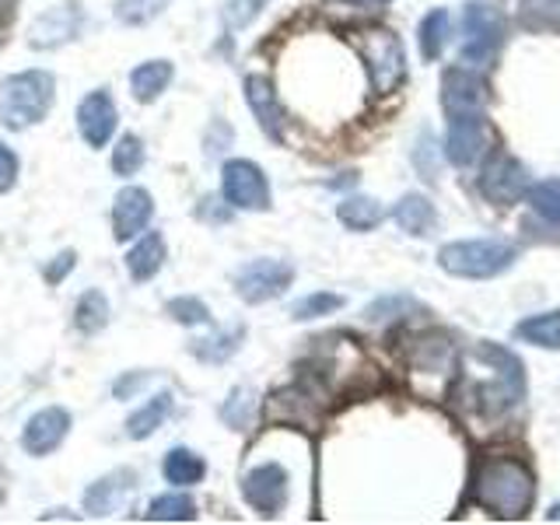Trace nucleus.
<instances>
[{"instance_id":"f257e3e1","label":"nucleus","mask_w":560,"mask_h":525,"mask_svg":"<svg viewBox=\"0 0 560 525\" xmlns=\"http://www.w3.org/2000/svg\"><path fill=\"white\" fill-rule=\"evenodd\" d=\"M469 498L494 518L518 522L529 515V508L536 501L533 469L522 459H515V455H487L472 469Z\"/></svg>"},{"instance_id":"f03ea898","label":"nucleus","mask_w":560,"mask_h":525,"mask_svg":"<svg viewBox=\"0 0 560 525\" xmlns=\"http://www.w3.org/2000/svg\"><path fill=\"white\" fill-rule=\"evenodd\" d=\"M472 358L483 364V378L472 382V402L483 417H501L525 396V368L508 347L477 340Z\"/></svg>"},{"instance_id":"7ed1b4c3","label":"nucleus","mask_w":560,"mask_h":525,"mask_svg":"<svg viewBox=\"0 0 560 525\" xmlns=\"http://www.w3.org/2000/svg\"><path fill=\"white\" fill-rule=\"evenodd\" d=\"M350 46L358 49L368 78H372L375 95H393L396 88L407 81V52H402L396 32L382 25H368V28L350 32Z\"/></svg>"},{"instance_id":"20e7f679","label":"nucleus","mask_w":560,"mask_h":525,"mask_svg":"<svg viewBox=\"0 0 560 525\" xmlns=\"http://www.w3.org/2000/svg\"><path fill=\"white\" fill-rule=\"evenodd\" d=\"M515 259H518V249L508 238H466V242H448L438 249L442 270L463 280L501 277Z\"/></svg>"},{"instance_id":"39448f33","label":"nucleus","mask_w":560,"mask_h":525,"mask_svg":"<svg viewBox=\"0 0 560 525\" xmlns=\"http://www.w3.org/2000/svg\"><path fill=\"white\" fill-rule=\"evenodd\" d=\"M52 92H57V81L46 70L11 74L4 88H0V122L11 130H25L32 122H39L49 113Z\"/></svg>"},{"instance_id":"423d86ee","label":"nucleus","mask_w":560,"mask_h":525,"mask_svg":"<svg viewBox=\"0 0 560 525\" xmlns=\"http://www.w3.org/2000/svg\"><path fill=\"white\" fill-rule=\"evenodd\" d=\"M463 35L466 39L459 49V60L466 67H483L501 49V39H504L501 14L494 8L480 4V0H472L463 11Z\"/></svg>"},{"instance_id":"0eeeda50","label":"nucleus","mask_w":560,"mask_h":525,"mask_svg":"<svg viewBox=\"0 0 560 525\" xmlns=\"http://www.w3.org/2000/svg\"><path fill=\"white\" fill-rule=\"evenodd\" d=\"M294 280V267L284 259H253L235 273V291L242 302L249 305H262L280 298Z\"/></svg>"},{"instance_id":"6e6552de","label":"nucleus","mask_w":560,"mask_h":525,"mask_svg":"<svg viewBox=\"0 0 560 525\" xmlns=\"http://www.w3.org/2000/svg\"><path fill=\"white\" fill-rule=\"evenodd\" d=\"M494 144V130L483 113H463L448 119V137H445V154L452 165L469 168L477 165L480 158Z\"/></svg>"},{"instance_id":"1a4fd4ad","label":"nucleus","mask_w":560,"mask_h":525,"mask_svg":"<svg viewBox=\"0 0 560 525\" xmlns=\"http://www.w3.org/2000/svg\"><path fill=\"white\" fill-rule=\"evenodd\" d=\"M221 189H224L228 207H238V210H267L270 207V183H267V175H262L259 165L245 162V158H235V162L224 165Z\"/></svg>"},{"instance_id":"9d476101","label":"nucleus","mask_w":560,"mask_h":525,"mask_svg":"<svg viewBox=\"0 0 560 525\" xmlns=\"http://www.w3.org/2000/svg\"><path fill=\"white\" fill-rule=\"evenodd\" d=\"M480 189L490 203H515L529 192V172H525V165L518 162V158L494 151L490 154V162L483 165Z\"/></svg>"},{"instance_id":"9b49d317","label":"nucleus","mask_w":560,"mask_h":525,"mask_svg":"<svg viewBox=\"0 0 560 525\" xmlns=\"http://www.w3.org/2000/svg\"><path fill=\"white\" fill-rule=\"evenodd\" d=\"M242 494L259 515L273 518L280 508L288 504V469L277 463H262V466L249 469L242 477Z\"/></svg>"},{"instance_id":"f8f14e48","label":"nucleus","mask_w":560,"mask_h":525,"mask_svg":"<svg viewBox=\"0 0 560 525\" xmlns=\"http://www.w3.org/2000/svg\"><path fill=\"white\" fill-rule=\"evenodd\" d=\"M487 81L477 78L466 67H452L442 78V109L445 116H463V113H483L487 109Z\"/></svg>"},{"instance_id":"ddd939ff","label":"nucleus","mask_w":560,"mask_h":525,"mask_svg":"<svg viewBox=\"0 0 560 525\" xmlns=\"http://www.w3.org/2000/svg\"><path fill=\"white\" fill-rule=\"evenodd\" d=\"M154 218V200L148 189L140 186H127L119 189L116 207H113V235L116 242H130L148 228V221Z\"/></svg>"},{"instance_id":"4468645a","label":"nucleus","mask_w":560,"mask_h":525,"mask_svg":"<svg viewBox=\"0 0 560 525\" xmlns=\"http://www.w3.org/2000/svg\"><path fill=\"white\" fill-rule=\"evenodd\" d=\"M245 102H249V109H253V116L259 122V130L280 144V140H284V122L288 119H284V105H280L270 78H262V74L245 78Z\"/></svg>"},{"instance_id":"2eb2a0df","label":"nucleus","mask_w":560,"mask_h":525,"mask_svg":"<svg viewBox=\"0 0 560 525\" xmlns=\"http://www.w3.org/2000/svg\"><path fill=\"white\" fill-rule=\"evenodd\" d=\"M70 434V413L63 407H46L35 413L25 431H22V445L28 455H49L63 445V438Z\"/></svg>"},{"instance_id":"dca6fc26","label":"nucleus","mask_w":560,"mask_h":525,"mask_svg":"<svg viewBox=\"0 0 560 525\" xmlns=\"http://www.w3.org/2000/svg\"><path fill=\"white\" fill-rule=\"evenodd\" d=\"M78 130L84 137V144H92V148L109 144V137L116 133V105H113L109 92H92L81 98Z\"/></svg>"},{"instance_id":"f3484780","label":"nucleus","mask_w":560,"mask_h":525,"mask_svg":"<svg viewBox=\"0 0 560 525\" xmlns=\"http://www.w3.org/2000/svg\"><path fill=\"white\" fill-rule=\"evenodd\" d=\"M323 396H315L305 385H291V389H280L277 396H270V407L267 413L273 420H291V424H302V428H315L323 417Z\"/></svg>"},{"instance_id":"a211bd4d","label":"nucleus","mask_w":560,"mask_h":525,"mask_svg":"<svg viewBox=\"0 0 560 525\" xmlns=\"http://www.w3.org/2000/svg\"><path fill=\"white\" fill-rule=\"evenodd\" d=\"M410 372L417 378H448L455 372V347L438 332H428L410 347Z\"/></svg>"},{"instance_id":"6ab92c4d","label":"nucleus","mask_w":560,"mask_h":525,"mask_svg":"<svg viewBox=\"0 0 560 525\" xmlns=\"http://www.w3.org/2000/svg\"><path fill=\"white\" fill-rule=\"evenodd\" d=\"M78 28H81V11L78 8H49L39 22L32 25V32H28V43L35 46V49H52V46H60V43H70L78 35Z\"/></svg>"},{"instance_id":"aec40b11","label":"nucleus","mask_w":560,"mask_h":525,"mask_svg":"<svg viewBox=\"0 0 560 525\" xmlns=\"http://www.w3.org/2000/svg\"><path fill=\"white\" fill-rule=\"evenodd\" d=\"M133 480H137V477H133L130 469H119V472H109L105 480L92 483V490L84 494L88 512H92V515H113L116 508L130 498Z\"/></svg>"},{"instance_id":"412c9836","label":"nucleus","mask_w":560,"mask_h":525,"mask_svg":"<svg viewBox=\"0 0 560 525\" xmlns=\"http://www.w3.org/2000/svg\"><path fill=\"white\" fill-rule=\"evenodd\" d=\"M165 238L158 235V232H148L144 238H140L133 249H130V256H127V267H130V277L133 280H140V284H144V280H151L158 270L165 267Z\"/></svg>"},{"instance_id":"4be33fe9","label":"nucleus","mask_w":560,"mask_h":525,"mask_svg":"<svg viewBox=\"0 0 560 525\" xmlns=\"http://www.w3.org/2000/svg\"><path fill=\"white\" fill-rule=\"evenodd\" d=\"M175 78V67L168 60H148L140 63L133 74H130V88H133V98L137 102H154L162 98V92L172 84Z\"/></svg>"},{"instance_id":"5701e85b","label":"nucleus","mask_w":560,"mask_h":525,"mask_svg":"<svg viewBox=\"0 0 560 525\" xmlns=\"http://www.w3.org/2000/svg\"><path fill=\"white\" fill-rule=\"evenodd\" d=\"M393 218H396V224L402 228V232H410V235H428L434 228V221H438L431 200L420 197V192H407V197L396 203Z\"/></svg>"},{"instance_id":"b1692460","label":"nucleus","mask_w":560,"mask_h":525,"mask_svg":"<svg viewBox=\"0 0 560 525\" xmlns=\"http://www.w3.org/2000/svg\"><path fill=\"white\" fill-rule=\"evenodd\" d=\"M162 472L172 487H192L207 477V463L192 448H172L162 463Z\"/></svg>"},{"instance_id":"393cba45","label":"nucleus","mask_w":560,"mask_h":525,"mask_svg":"<svg viewBox=\"0 0 560 525\" xmlns=\"http://www.w3.org/2000/svg\"><path fill=\"white\" fill-rule=\"evenodd\" d=\"M515 337L525 340V343H533V347L560 350V308L539 312V315H529V319H522L515 326Z\"/></svg>"},{"instance_id":"a878e982","label":"nucleus","mask_w":560,"mask_h":525,"mask_svg":"<svg viewBox=\"0 0 560 525\" xmlns=\"http://www.w3.org/2000/svg\"><path fill=\"white\" fill-rule=\"evenodd\" d=\"M337 218L350 228V232H372V228L382 224L385 210L378 200L372 197H347L340 207H337Z\"/></svg>"},{"instance_id":"bb28decb","label":"nucleus","mask_w":560,"mask_h":525,"mask_svg":"<svg viewBox=\"0 0 560 525\" xmlns=\"http://www.w3.org/2000/svg\"><path fill=\"white\" fill-rule=\"evenodd\" d=\"M168 413H172V396L168 393H158L154 399H148L144 407H140L127 420V434L133 438V442H140V438H148V434H154L158 428H162Z\"/></svg>"},{"instance_id":"cd10ccee","label":"nucleus","mask_w":560,"mask_h":525,"mask_svg":"<svg viewBox=\"0 0 560 525\" xmlns=\"http://www.w3.org/2000/svg\"><path fill=\"white\" fill-rule=\"evenodd\" d=\"M448 32H452V18L445 8L431 11L424 22H420V52H424V60H438L445 52V43H448Z\"/></svg>"},{"instance_id":"c85d7f7f","label":"nucleus","mask_w":560,"mask_h":525,"mask_svg":"<svg viewBox=\"0 0 560 525\" xmlns=\"http://www.w3.org/2000/svg\"><path fill=\"white\" fill-rule=\"evenodd\" d=\"M242 337H245V329L242 326H235V329H221V332H214V337H207V340H192V354H197L200 361H207V364H221V361H228L238 350V343H242Z\"/></svg>"},{"instance_id":"c756f323","label":"nucleus","mask_w":560,"mask_h":525,"mask_svg":"<svg viewBox=\"0 0 560 525\" xmlns=\"http://www.w3.org/2000/svg\"><path fill=\"white\" fill-rule=\"evenodd\" d=\"M74 323H78L81 332H88V337L98 332V329H105V323H109V302H105L102 291H84L81 294V302L74 308Z\"/></svg>"},{"instance_id":"7c9ffc66","label":"nucleus","mask_w":560,"mask_h":525,"mask_svg":"<svg viewBox=\"0 0 560 525\" xmlns=\"http://www.w3.org/2000/svg\"><path fill=\"white\" fill-rule=\"evenodd\" d=\"M148 518L151 522H192L197 518V504H192V498L186 494H162L154 498L151 508H148Z\"/></svg>"},{"instance_id":"2f4dec72","label":"nucleus","mask_w":560,"mask_h":525,"mask_svg":"<svg viewBox=\"0 0 560 525\" xmlns=\"http://www.w3.org/2000/svg\"><path fill=\"white\" fill-rule=\"evenodd\" d=\"M518 22L525 28H560V0H522Z\"/></svg>"},{"instance_id":"473e14b6","label":"nucleus","mask_w":560,"mask_h":525,"mask_svg":"<svg viewBox=\"0 0 560 525\" xmlns=\"http://www.w3.org/2000/svg\"><path fill=\"white\" fill-rule=\"evenodd\" d=\"M165 4L168 0H116V22L130 25V28L148 25L165 11Z\"/></svg>"},{"instance_id":"72a5a7b5","label":"nucleus","mask_w":560,"mask_h":525,"mask_svg":"<svg viewBox=\"0 0 560 525\" xmlns=\"http://www.w3.org/2000/svg\"><path fill=\"white\" fill-rule=\"evenodd\" d=\"M529 207L536 210L539 218H547L553 224H560V179H547V183H536L529 186Z\"/></svg>"},{"instance_id":"f704fd0d","label":"nucleus","mask_w":560,"mask_h":525,"mask_svg":"<svg viewBox=\"0 0 560 525\" xmlns=\"http://www.w3.org/2000/svg\"><path fill=\"white\" fill-rule=\"evenodd\" d=\"M144 144H140V137L127 133V137H119V144L113 148V168L116 175H137L140 165H144Z\"/></svg>"},{"instance_id":"c9c22d12","label":"nucleus","mask_w":560,"mask_h":525,"mask_svg":"<svg viewBox=\"0 0 560 525\" xmlns=\"http://www.w3.org/2000/svg\"><path fill=\"white\" fill-rule=\"evenodd\" d=\"M253 413H256V396H253L249 389H235L232 396H228L224 410H221L224 424H232V428H238V431L253 424Z\"/></svg>"},{"instance_id":"e433bc0d","label":"nucleus","mask_w":560,"mask_h":525,"mask_svg":"<svg viewBox=\"0 0 560 525\" xmlns=\"http://www.w3.org/2000/svg\"><path fill=\"white\" fill-rule=\"evenodd\" d=\"M337 308H343V298L329 294V291H319V294L302 298V302H294L291 315L305 323V319H319V315H329V312H337Z\"/></svg>"},{"instance_id":"4c0bfd02","label":"nucleus","mask_w":560,"mask_h":525,"mask_svg":"<svg viewBox=\"0 0 560 525\" xmlns=\"http://www.w3.org/2000/svg\"><path fill=\"white\" fill-rule=\"evenodd\" d=\"M270 0H228L224 4V28L228 32H238L249 22H256V14L267 8Z\"/></svg>"},{"instance_id":"58836bf2","label":"nucleus","mask_w":560,"mask_h":525,"mask_svg":"<svg viewBox=\"0 0 560 525\" xmlns=\"http://www.w3.org/2000/svg\"><path fill=\"white\" fill-rule=\"evenodd\" d=\"M168 315L175 323H183V326H200V323H210V308L200 302V298H172L168 302Z\"/></svg>"},{"instance_id":"ea45409f","label":"nucleus","mask_w":560,"mask_h":525,"mask_svg":"<svg viewBox=\"0 0 560 525\" xmlns=\"http://www.w3.org/2000/svg\"><path fill=\"white\" fill-rule=\"evenodd\" d=\"M14 183H18V158H14V151L0 144V192H8Z\"/></svg>"},{"instance_id":"a19ab883","label":"nucleus","mask_w":560,"mask_h":525,"mask_svg":"<svg viewBox=\"0 0 560 525\" xmlns=\"http://www.w3.org/2000/svg\"><path fill=\"white\" fill-rule=\"evenodd\" d=\"M70 270H74V253H63V256H57V262H52V267L46 270V280H49V284H57V280L60 277H67Z\"/></svg>"},{"instance_id":"79ce46f5","label":"nucleus","mask_w":560,"mask_h":525,"mask_svg":"<svg viewBox=\"0 0 560 525\" xmlns=\"http://www.w3.org/2000/svg\"><path fill=\"white\" fill-rule=\"evenodd\" d=\"M148 378H151V375H130L127 382H116V396H119V399H127V396L137 389V385H144Z\"/></svg>"},{"instance_id":"37998d69","label":"nucleus","mask_w":560,"mask_h":525,"mask_svg":"<svg viewBox=\"0 0 560 525\" xmlns=\"http://www.w3.org/2000/svg\"><path fill=\"white\" fill-rule=\"evenodd\" d=\"M547 522H560V504L550 508V512H547Z\"/></svg>"},{"instance_id":"c03bdc74","label":"nucleus","mask_w":560,"mask_h":525,"mask_svg":"<svg viewBox=\"0 0 560 525\" xmlns=\"http://www.w3.org/2000/svg\"><path fill=\"white\" fill-rule=\"evenodd\" d=\"M368 4H389V0H368Z\"/></svg>"}]
</instances>
